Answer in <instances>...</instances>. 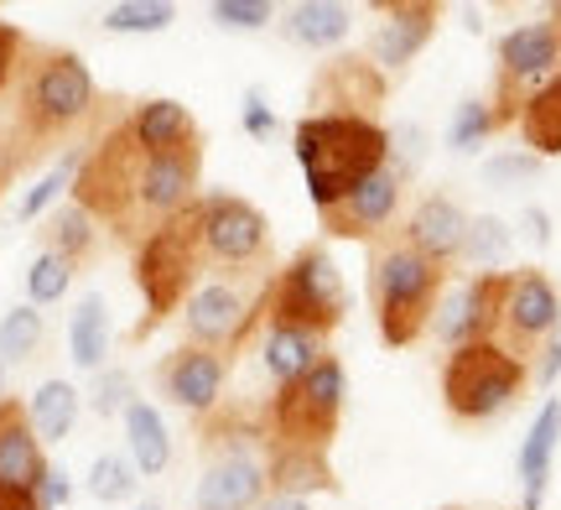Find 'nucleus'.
Instances as JSON below:
<instances>
[{"instance_id":"nucleus-1","label":"nucleus","mask_w":561,"mask_h":510,"mask_svg":"<svg viewBox=\"0 0 561 510\" xmlns=\"http://www.w3.org/2000/svg\"><path fill=\"white\" fill-rule=\"evenodd\" d=\"M297 162L307 178V199L318 214L339 208L364 178H375L380 167H390V131L369 115H307L297 125Z\"/></svg>"},{"instance_id":"nucleus-2","label":"nucleus","mask_w":561,"mask_h":510,"mask_svg":"<svg viewBox=\"0 0 561 510\" xmlns=\"http://www.w3.org/2000/svg\"><path fill=\"white\" fill-rule=\"evenodd\" d=\"M94 110V73L79 53L62 47H26L21 58V100H16V125L26 151L68 136L73 125L89 121Z\"/></svg>"},{"instance_id":"nucleus-3","label":"nucleus","mask_w":561,"mask_h":510,"mask_svg":"<svg viewBox=\"0 0 561 510\" xmlns=\"http://www.w3.org/2000/svg\"><path fill=\"white\" fill-rule=\"evenodd\" d=\"M442 282H447V265L426 261L421 250H411L405 235L375 246V261H369V297H375V324H380L385 344L405 349L432 328L437 303H442Z\"/></svg>"},{"instance_id":"nucleus-4","label":"nucleus","mask_w":561,"mask_h":510,"mask_svg":"<svg viewBox=\"0 0 561 510\" xmlns=\"http://www.w3.org/2000/svg\"><path fill=\"white\" fill-rule=\"evenodd\" d=\"M530 386V365L515 360L504 344H468L453 349L442 365V407L458 422H494L500 411L520 401V390Z\"/></svg>"},{"instance_id":"nucleus-5","label":"nucleus","mask_w":561,"mask_h":510,"mask_svg":"<svg viewBox=\"0 0 561 510\" xmlns=\"http://www.w3.org/2000/svg\"><path fill=\"white\" fill-rule=\"evenodd\" d=\"M343 313H348V286L322 246H301L276 271L271 297H265V324H291L307 333H322V339L343 324Z\"/></svg>"},{"instance_id":"nucleus-6","label":"nucleus","mask_w":561,"mask_h":510,"mask_svg":"<svg viewBox=\"0 0 561 510\" xmlns=\"http://www.w3.org/2000/svg\"><path fill=\"white\" fill-rule=\"evenodd\" d=\"M561 73V5H551L541 21H525L504 32L494 47V121H520V104Z\"/></svg>"},{"instance_id":"nucleus-7","label":"nucleus","mask_w":561,"mask_h":510,"mask_svg":"<svg viewBox=\"0 0 561 510\" xmlns=\"http://www.w3.org/2000/svg\"><path fill=\"white\" fill-rule=\"evenodd\" d=\"M343 401H348V370L343 360H318L297 386L276 390L271 401V443H297V449H328L339 432Z\"/></svg>"},{"instance_id":"nucleus-8","label":"nucleus","mask_w":561,"mask_h":510,"mask_svg":"<svg viewBox=\"0 0 561 510\" xmlns=\"http://www.w3.org/2000/svg\"><path fill=\"white\" fill-rule=\"evenodd\" d=\"M193 276H198V235H193V208L161 225L157 235H146L136 246V286L146 297V324H161L167 313H178V303L193 297Z\"/></svg>"},{"instance_id":"nucleus-9","label":"nucleus","mask_w":561,"mask_h":510,"mask_svg":"<svg viewBox=\"0 0 561 510\" xmlns=\"http://www.w3.org/2000/svg\"><path fill=\"white\" fill-rule=\"evenodd\" d=\"M193 235H198V261L224 271H255L271 261V225L255 204L234 193H208L193 204Z\"/></svg>"},{"instance_id":"nucleus-10","label":"nucleus","mask_w":561,"mask_h":510,"mask_svg":"<svg viewBox=\"0 0 561 510\" xmlns=\"http://www.w3.org/2000/svg\"><path fill=\"white\" fill-rule=\"evenodd\" d=\"M561 328V292L546 271H510L504 276V307H500V333L494 344H504L515 360L530 365V354H541V344Z\"/></svg>"},{"instance_id":"nucleus-11","label":"nucleus","mask_w":561,"mask_h":510,"mask_svg":"<svg viewBox=\"0 0 561 510\" xmlns=\"http://www.w3.org/2000/svg\"><path fill=\"white\" fill-rule=\"evenodd\" d=\"M265 297H271V286H244V282H203L193 286V297H187V333H193V344L198 349H229L240 344L250 324H255V313H265Z\"/></svg>"},{"instance_id":"nucleus-12","label":"nucleus","mask_w":561,"mask_h":510,"mask_svg":"<svg viewBox=\"0 0 561 510\" xmlns=\"http://www.w3.org/2000/svg\"><path fill=\"white\" fill-rule=\"evenodd\" d=\"M500 307H504V271H479L473 282H462L458 292H447V303H437V339L447 349L489 344L500 333Z\"/></svg>"},{"instance_id":"nucleus-13","label":"nucleus","mask_w":561,"mask_h":510,"mask_svg":"<svg viewBox=\"0 0 561 510\" xmlns=\"http://www.w3.org/2000/svg\"><path fill=\"white\" fill-rule=\"evenodd\" d=\"M401 193H405V172L396 162L380 167V172L364 178L339 208L322 214V229L339 235V240H380L385 229L396 225V214H401Z\"/></svg>"},{"instance_id":"nucleus-14","label":"nucleus","mask_w":561,"mask_h":510,"mask_svg":"<svg viewBox=\"0 0 561 510\" xmlns=\"http://www.w3.org/2000/svg\"><path fill=\"white\" fill-rule=\"evenodd\" d=\"M224 381H229V365H224L219 349H198L182 344L167 365H161V390L187 411H214L224 396Z\"/></svg>"},{"instance_id":"nucleus-15","label":"nucleus","mask_w":561,"mask_h":510,"mask_svg":"<svg viewBox=\"0 0 561 510\" xmlns=\"http://www.w3.org/2000/svg\"><path fill=\"white\" fill-rule=\"evenodd\" d=\"M437 21H442V5H432V0H401V5H385V21H380V32H375V47H369V53H375V68L401 73L405 63L432 42Z\"/></svg>"},{"instance_id":"nucleus-16","label":"nucleus","mask_w":561,"mask_h":510,"mask_svg":"<svg viewBox=\"0 0 561 510\" xmlns=\"http://www.w3.org/2000/svg\"><path fill=\"white\" fill-rule=\"evenodd\" d=\"M462 240H468V214H462L447 193H426L411 219H405V246L421 250L426 261L453 265L462 256Z\"/></svg>"},{"instance_id":"nucleus-17","label":"nucleus","mask_w":561,"mask_h":510,"mask_svg":"<svg viewBox=\"0 0 561 510\" xmlns=\"http://www.w3.org/2000/svg\"><path fill=\"white\" fill-rule=\"evenodd\" d=\"M271 495L265 464L250 453H224L198 479V510H255Z\"/></svg>"},{"instance_id":"nucleus-18","label":"nucleus","mask_w":561,"mask_h":510,"mask_svg":"<svg viewBox=\"0 0 561 510\" xmlns=\"http://www.w3.org/2000/svg\"><path fill=\"white\" fill-rule=\"evenodd\" d=\"M47 458H42V438L32 417L16 401H0V490H26L37 495Z\"/></svg>"},{"instance_id":"nucleus-19","label":"nucleus","mask_w":561,"mask_h":510,"mask_svg":"<svg viewBox=\"0 0 561 510\" xmlns=\"http://www.w3.org/2000/svg\"><path fill=\"white\" fill-rule=\"evenodd\" d=\"M125 136H130L146 157L203 151L198 121H193V115H187V104H178V100H146V104H136V115L125 121Z\"/></svg>"},{"instance_id":"nucleus-20","label":"nucleus","mask_w":561,"mask_h":510,"mask_svg":"<svg viewBox=\"0 0 561 510\" xmlns=\"http://www.w3.org/2000/svg\"><path fill=\"white\" fill-rule=\"evenodd\" d=\"M318 360H328V339H322V333H307V328H291V324H265L261 365H265V375L276 381V390L297 386Z\"/></svg>"},{"instance_id":"nucleus-21","label":"nucleus","mask_w":561,"mask_h":510,"mask_svg":"<svg viewBox=\"0 0 561 510\" xmlns=\"http://www.w3.org/2000/svg\"><path fill=\"white\" fill-rule=\"evenodd\" d=\"M265 479H271V495H291V500H307L312 490H333V464H328V449L271 443V458H265Z\"/></svg>"},{"instance_id":"nucleus-22","label":"nucleus","mask_w":561,"mask_h":510,"mask_svg":"<svg viewBox=\"0 0 561 510\" xmlns=\"http://www.w3.org/2000/svg\"><path fill=\"white\" fill-rule=\"evenodd\" d=\"M557 443H561V401L551 396V401L536 411V422H530V432H525V443H520V485H525V506L520 510H541L546 485H551Z\"/></svg>"},{"instance_id":"nucleus-23","label":"nucleus","mask_w":561,"mask_h":510,"mask_svg":"<svg viewBox=\"0 0 561 510\" xmlns=\"http://www.w3.org/2000/svg\"><path fill=\"white\" fill-rule=\"evenodd\" d=\"M318 94L328 100V115H364L385 94V79L375 63L339 58V63H328V73L318 79Z\"/></svg>"},{"instance_id":"nucleus-24","label":"nucleus","mask_w":561,"mask_h":510,"mask_svg":"<svg viewBox=\"0 0 561 510\" xmlns=\"http://www.w3.org/2000/svg\"><path fill=\"white\" fill-rule=\"evenodd\" d=\"M280 26H286V37L297 42V47L322 53V47H339V42L354 32V11L339 5V0H301V5L286 11Z\"/></svg>"},{"instance_id":"nucleus-25","label":"nucleus","mask_w":561,"mask_h":510,"mask_svg":"<svg viewBox=\"0 0 561 510\" xmlns=\"http://www.w3.org/2000/svg\"><path fill=\"white\" fill-rule=\"evenodd\" d=\"M520 136L530 157H561V73L551 83H541L530 100L520 104Z\"/></svg>"},{"instance_id":"nucleus-26","label":"nucleus","mask_w":561,"mask_h":510,"mask_svg":"<svg viewBox=\"0 0 561 510\" xmlns=\"http://www.w3.org/2000/svg\"><path fill=\"white\" fill-rule=\"evenodd\" d=\"M110 307H104L100 292H89L79 307H73V318H68V354H73V365L79 370H104V354H110Z\"/></svg>"},{"instance_id":"nucleus-27","label":"nucleus","mask_w":561,"mask_h":510,"mask_svg":"<svg viewBox=\"0 0 561 510\" xmlns=\"http://www.w3.org/2000/svg\"><path fill=\"white\" fill-rule=\"evenodd\" d=\"M125 438H130V464L140 474H161L172 464V438H167V422L151 401H130L125 407Z\"/></svg>"},{"instance_id":"nucleus-28","label":"nucleus","mask_w":561,"mask_h":510,"mask_svg":"<svg viewBox=\"0 0 561 510\" xmlns=\"http://www.w3.org/2000/svg\"><path fill=\"white\" fill-rule=\"evenodd\" d=\"M26 417H32L42 443H62L73 432V422H79V390L68 386V381H42Z\"/></svg>"},{"instance_id":"nucleus-29","label":"nucleus","mask_w":561,"mask_h":510,"mask_svg":"<svg viewBox=\"0 0 561 510\" xmlns=\"http://www.w3.org/2000/svg\"><path fill=\"white\" fill-rule=\"evenodd\" d=\"M94 240H100V229H94V219H89L79 204H62L58 214L47 219V250L68 256L73 265L94 256Z\"/></svg>"},{"instance_id":"nucleus-30","label":"nucleus","mask_w":561,"mask_h":510,"mask_svg":"<svg viewBox=\"0 0 561 510\" xmlns=\"http://www.w3.org/2000/svg\"><path fill=\"white\" fill-rule=\"evenodd\" d=\"M178 21V5L172 0H121L104 11V26L110 32H125V37H146V32H167Z\"/></svg>"},{"instance_id":"nucleus-31","label":"nucleus","mask_w":561,"mask_h":510,"mask_svg":"<svg viewBox=\"0 0 561 510\" xmlns=\"http://www.w3.org/2000/svg\"><path fill=\"white\" fill-rule=\"evenodd\" d=\"M37 349H42V313L32 303L11 307V313L0 318V365H21V360H32Z\"/></svg>"},{"instance_id":"nucleus-32","label":"nucleus","mask_w":561,"mask_h":510,"mask_svg":"<svg viewBox=\"0 0 561 510\" xmlns=\"http://www.w3.org/2000/svg\"><path fill=\"white\" fill-rule=\"evenodd\" d=\"M510 256V225L483 214V219H468V240H462V256L458 261L479 265V271H494V265Z\"/></svg>"},{"instance_id":"nucleus-33","label":"nucleus","mask_w":561,"mask_h":510,"mask_svg":"<svg viewBox=\"0 0 561 510\" xmlns=\"http://www.w3.org/2000/svg\"><path fill=\"white\" fill-rule=\"evenodd\" d=\"M73 271H79V265L68 261V256H58V250H42L37 261L26 265V297H32V307L58 303L62 292H68V282H73Z\"/></svg>"},{"instance_id":"nucleus-34","label":"nucleus","mask_w":561,"mask_h":510,"mask_svg":"<svg viewBox=\"0 0 561 510\" xmlns=\"http://www.w3.org/2000/svg\"><path fill=\"white\" fill-rule=\"evenodd\" d=\"M494 131H500V121H494L489 100H462L458 110H453V125H447V146H453V151H479Z\"/></svg>"},{"instance_id":"nucleus-35","label":"nucleus","mask_w":561,"mask_h":510,"mask_svg":"<svg viewBox=\"0 0 561 510\" xmlns=\"http://www.w3.org/2000/svg\"><path fill=\"white\" fill-rule=\"evenodd\" d=\"M89 495L104 500V506L130 500V495H136V464L121 458V453H100V458L89 464Z\"/></svg>"},{"instance_id":"nucleus-36","label":"nucleus","mask_w":561,"mask_h":510,"mask_svg":"<svg viewBox=\"0 0 561 510\" xmlns=\"http://www.w3.org/2000/svg\"><path fill=\"white\" fill-rule=\"evenodd\" d=\"M214 21L229 32H261L265 21H276L271 0H214Z\"/></svg>"},{"instance_id":"nucleus-37","label":"nucleus","mask_w":561,"mask_h":510,"mask_svg":"<svg viewBox=\"0 0 561 510\" xmlns=\"http://www.w3.org/2000/svg\"><path fill=\"white\" fill-rule=\"evenodd\" d=\"M79 162H83V157H62V162L53 167V172H47V178H42V183L32 188V193H26V199H21V208H16L21 219H37L42 208L53 204V199H58L62 188L73 183V178H79Z\"/></svg>"},{"instance_id":"nucleus-38","label":"nucleus","mask_w":561,"mask_h":510,"mask_svg":"<svg viewBox=\"0 0 561 510\" xmlns=\"http://www.w3.org/2000/svg\"><path fill=\"white\" fill-rule=\"evenodd\" d=\"M541 172V157H530V151H504V157H489L483 162V183H525V178H536Z\"/></svg>"},{"instance_id":"nucleus-39","label":"nucleus","mask_w":561,"mask_h":510,"mask_svg":"<svg viewBox=\"0 0 561 510\" xmlns=\"http://www.w3.org/2000/svg\"><path fill=\"white\" fill-rule=\"evenodd\" d=\"M136 401L130 396V375L125 370H100V381H94V411L100 417H115V411H125Z\"/></svg>"},{"instance_id":"nucleus-40","label":"nucleus","mask_w":561,"mask_h":510,"mask_svg":"<svg viewBox=\"0 0 561 510\" xmlns=\"http://www.w3.org/2000/svg\"><path fill=\"white\" fill-rule=\"evenodd\" d=\"M21 58H26V37H21V26L0 21V94H5V83L21 73Z\"/></svg>"},{"instance_id":"nucleus-41","label":"nucleus","mask_w":561,"mask_h":510,"mask_svg":"<svg viewBox=\"0 0 561 510\" xmlns=\"http://www.w3.org/2000/svg\"><path fill=\"white\" fill-rule=\"evenodd\" d=\"M276 110H271V104H265V94L261 89H250V94H244V131H250V136H255V141H265V136H276Z\"/></svg>"},{"instance_id":"nucleus-42","label":"nucleus","mask_w":561,"mask_h":510,"mask_svg":"<svg viewBox=\"0 0 561 510\" xmlns=\"http://www.w3.org/2000/svg\"><path fill=\"white\" fill-rule=\"evenodd\" d=\"M530 381H536L541 390H546V386H557V381H561V328L541 344L536 365H530Z\"/></svg>"},{"instance_id":"nucleus-43","label":"nucleus","mask_w":561,"mask_h":510,"mask_svg":"<svg viewBox=\"0 0 561 510\" xmlns=\"http://www.w3.org/2000/svg\"><path fill=\"white\" fill-rule=\"evenodd\" d=\"M68 495H73V485H68V474H62V469H47V474H42V485H37V506L42 510L68 506Z\"/></svg>"},{"instance_id":"nucleus-44","label":"nucleus","mask_w":561,"mask_h":510,"mask_svg":"<svg viewBox=\"0 0 561 510\" xmlns=\"http://www.w3.org/2000/svg\"><path fill=\"white\" fill-rule=\"evenodd\" d=\"M525 225H530V240H536V246H551V214H546V208H525Z\"/></svg>"},{"instance_id":"nucleus-45","label":"nucleus","mask_w":561,"mask_h":510,"mask_svg":"<svg viewBox=\"0 0 561 510\" xmlns=\"http://www.w3.org/2000/svg\"><path fill=\"white\" fill-rule=\"evenodd\" d=\"M0 510H42V506H37V495H26V490H0Z\"/></svg>"},{"instance_id":"nucleus-46","label":"nucleus","mask_w":561,"mask_h":510,"mask_svg":"<svg viewBox=\"0 0 561 510\" xmlns=\"http://www.w3.org/2000/svg\"><path fill=\"white\" fill-rule=\"evenodd\" d=\"M255 510H312L307 500H291V495H265Z\"/></svg>"},{"instance_id":"nucleus-47","label":"nucleus","mask_w":561,"mask_h":510,"mask_svg":"<svg viewBox=\"0 0 561 510\" xmlns=\"http://www.w3.org/2000/svg\"><path fill=\"white\" fill-rule=\"evenodd\" d=\"M0 401H5V365H0Z\"/></svg>"},{"instance_id":"nucleus-48","label":"nucleus","mask_w":561,"mask_h":510,"mask_svg":"<svg viewBox=\"0 0 561 510\" xmlns=\"http://www.w3.org/2000/svg\"><path fill=\"white\" fill-rule=\"evenodd\" d=\"M136 510H157V500H146V506H136Z\"/></svg>"},{"instance_id":"nucleus-49","label":"nucleus","mask_w":561,"mask_h":510,"mask_svg":"<svg viewBox=\"0 0 561 510\" xmlns=\"http://www.w3.org/2000/svg\"><path fill=\"white\" fill-rule=\"evenodd\" d=\"M0 183H5V162H0Z\"/></svg>"}]
</instances>
